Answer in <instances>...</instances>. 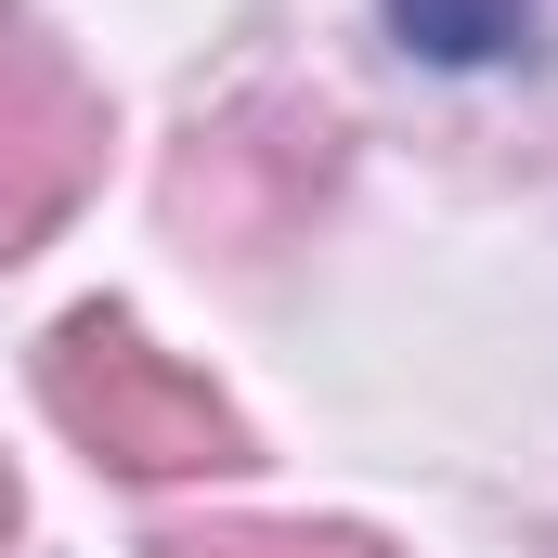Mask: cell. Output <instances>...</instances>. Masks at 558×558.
<instances>
[{
    "label": "cell",
    "mask_w": 558,
    "mask_h": 558,
    "mask_svg": "<svg viewBox=\"0 0 558 558\" xmlns=\"http://www.w3.org/2000/svg\"><path fill=\"white\" fill-rule=\"evenodd\" d=\"M0 546H13V468H0Z\"/></svg>",
    "instance_id": "5b68a950"
},
{
    "label": "cell",
    "mask_w": 558,
    "mask_h": 558,
    "mask_svg": "<svg viewBox=\"0 0 558 558\" xmlns=\"http://www.w3.org/2000/svg\"><path fill=\"white\" fill-rule=\"evenodd\" d=\"M92 182H105V92L26 0H0V260L52 247Z\"/></svg>",
    "instance_id": "7a4b0ae2"
},
{
    "label": "cell",
    "mask_w": 558,
    "mask_h": 558,
    "mask_svg": "<svg viewBox=\"0 0 558 558\" xmlns=\"http://www.w3.org/2000/svg\"><path fill=\"white\" fill-rule=\"evenodd\" d=\"M156 558H390L377 533H325V520H195Z\"/></svg>",
    "instance_id": "277c9868"
},
{
    "label": "cell",
    "mask_w": 558,
    "mask_h": 558,
    "mask_svg": "<svg viewBox=\"0 0 558 558\" xmlns=\"http://www.w3.org/2000/svg\"><path fill=\"white\" fill-rule=\"evenodd\" d=\"M390 26L428 65H494V52H520L546 26V0H390Z\"/></svg>",
    "instance_id": "3957f363"
},
{
    "label": "cell",
    "mask_w": 558,
    "mask_h": 558,
    "mask_svg": "<svg viewBox=\"0 0 558 558\" xmlns=\"http://www.w3.org/2000/svg\"><path fill=\"white\" fill-rule=\"evenodd\" d=\"M39 403L92 468H131V481H182V468H234L247 454L234 403L208 377H182L169 351H143L131 312H65L39 338Z\"/></svg>",
    "instance_id": "6da1fadb"
}]
</instances>
